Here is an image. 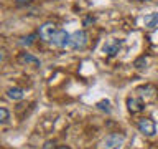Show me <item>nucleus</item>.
<instances>
[{"instance_id": "nucleus-1", "label": "nucleus", "mask_w": 158, "mask_h": 149, "mask_svg": "<svg viewBox=\"0 0 158 149\" xmlns=\"http://www.w3.org/2000/svg\"><path fill=\"white\" fill-rule=\"evenodd\" d=\"M123 144H125V134L114 133L102 139L99 144V149H120Z\"/></svg>"}, {"instance_id": "nucleus-4", "label": "nucleus", "mask_w": 158, "mask_h": 149, "mask_svg": "<svg viewBox=\"0 0 158 149\" xmlns=\"http://www.w3.org/2000/svg\"><path fill=\"white\" fill-rule=\"evenodd\" d=\"M137 128H138V131H140L143 136H148V138L156 133V124H155V121H153L152 118H140L137 121Z\"/></svg>"}, {"instance_id": "nucleus-18", "label": "nucleus", "mask_w": 158, "mask_h": 149, "mask_svg": "<svg viewBox=\"0 0 158 149\" xmlns=\"http://www.w3.org/2000/svg\"><path fill=\"white\" fill-rule=\"evenodd\" d=\"M58 149H69V147H66V146H61V147H58Z\"/></svg>"}, {"instance_id": "nucleus-11", "label": "nucleus", "mask_w": 158, "mask_h": 149, "mask_svg": "<svg viewBox=\"0 0 158 149\" xmlns=\"http://www.w3.org/2000/svg\"><path fill=\"white\" fill-rule=\"evenodd\" d=\"M97 108L101 109V111H106L107 114L112 111V108H110V101H109V99H102V101H99V103H97Z\"/></svg>"}, {"instance_id": "nucleus-7", "label": "nucleus", "mask_w": 158, "mask_h": 149, "mask_svg": "<svg viewBox=\"0 0 158 149\" xmlns=\"http://www.w3.org/2000/svg\"><path fill=\"white\" fill-rule=\"evenodd\" d=\"M143 108H145V103H143L142 98H137V96H128V98H127V109H128L132 114L140 113Z\"/></svg>"}, {"instance_id": "nucleus-13", "label": "nucleus", "mask_w": 158, "mask_h": 149, "mask_svg": "<svg viewBox=\"0 0 158 149\" xmlns=\"http://www.w3.org/2000/svg\"><path fill=\"white\" fill-rule=\"evenodd\" d=\"M147 63H148V60L145 56H140V58L135 60V63H133V65H135V68H145Z\"/></svg>"}, {"instance_id": "nucleus-6", "label": "nucleus", "mask_w": 158, "mask_h": 149, "mask_svg": "<svg viewBox=\"0 0 158 149\" xmlns=\"http://www.w3.org/2000/svg\"><path fill=\"white\" fill-rule=\"evenodd\" d=\"M122 48V40H109V42H106V45H104L102 52L107 55V56H115V55L120 52Z\"/></svg>"}, {"instance_id": "nucleus-9", "label": "nucleus", "mask_w": 158, "mask_h": 149, "mask_svg": "<svg viewBox=\"0 0 158 149\" xmlns=\"http://www.w3.org/2000/svg\"><path fill=\"white\" fill-rule=\"evenodd\" d=\"M7 96L10 99H13V101H20V99H23L25 91L22 88H10V89H7Z\"/></svg>"}, {"instance_id": "nucleus-12", "label": "nucleus", "mask_w": 158, "mask_h": 149, "mask_svg": "<svg viewBox=\"0 0 158 149\" xmlns=\"http://www.w3.org/2000/svg\"><path fill=\"white\" fill-rule=\"evenodd\" d=\"M8 119H10L8 109H7V108H0V123H2V124H7Z\"/></svg>"}, {"instance_id": "nucleus-14", "label": "nucleus", "mask_w": 158, "mask_h": 149, "mask_svg": "<svg viewBox=\"0 0 158 149\" xmlns=\"http://www.w3.org/2000/svg\"><path fill=\"white\" fill-rule=\"evenodd\" d=\"M41 149H58V147H56V142H54V141H46Z\"/></svg>"}, {"instance_id": "nucleus-5", "label": "nucleus", "mask_w": 158, "mask_h": 149, "mask_svg": "<svg viewBox=\"0 0 158 149\" xmlns=\"http://www.w3.org/2000/svg\"><path fill=\"white\" fill-rule=\"evenodd\" d=\"M56 23H53V22H44L41 27L38 28V35H40V38L43 40V42H48L49 43V40H51V37L54 33H56Z\"/></svg>"}, {"instance_id": "nucleus-16", "label": "nucleus", "mask_w": 158, "mask_h": 149, "mask_svg": "<svg viewBox=\"0 0 158 149\" xmlns=\"http://www.w3.org/2000/svg\"><path fill=\"white\" fill-rule=\"evenodd\" d=\"M15 2H17L18 5H28V3H31L33 0H15Z\"/></svg>"}, {"instance_id": "nucleus-10", "label": "nucleus", "mask_w": 158, "mask_h": 149, "mask_svg": "<svg viewBox=\"0 0 158 149\" xmlns=\"http://www.w3.org/2000/svg\"><path fill=\"white\" fill-rule=\"evenodd\" d=\"M143 23H145L147 28H155L158 25V12H153V13H148L145 18H143Z\"/></svg>"}, {"instance_id": "nucleus-8", "label": "nucleus", "mask_w": 158, "mask_h": 149, "mask_svg": "<svg viewBox=\"0 0 158 149\" xmlns=\"http://www.w3.org/2000/svg\"><path fill=\"white\" fill-rule=\"evenodd\" d=\"M18 61L23 63V65H31V66H40V65H41L38 58H35L33 55H30V53H20Z\"/></svg>"}, {"instance_id": "nucleus-17", "label": "nucleus", "mask_w": 158, "mask_h": 149, "mask_svg": "<svg viewBox=\"0 0 158 149\" xmlns=\"http://www.w3.org/2000/svg\"><path fill=\"white\" fill-rule=\"evenodd\" d=\"M91 22H94V17H87L86 20H84V25H87V23H91Z\"/></svg>"}, {"instance_id": "nucleus-15", "label": "nucleus", "mask_w": 158, "mask_h": 149, "mask_svg": "<svg viewBox=\"0 0 158 149\" xmlns=\"http://www.w3.org/2000/svg\"><path fill=\"white\" fill-rule=\"evenodd\" d=\"M33 38H35V35H30V37L23 38V40H22V45H27V47H30V45L33 43Z\"/></svg>"}, {"instance_id": "nucleus-2", "label": "nucleus", "mask_w": 158, "mask_h": 149, "mask_svg": "<svg viewBox=\"0 0 158 149\" xmlns=\"http://www.w3.org/2000/svg\"><path fill=\"white\" fill-rule=\"evenodd\" d=\"M89 43V37L84 30H77L69 38V48L71 50H84Z\"/></svg>"}, {"instance_id": "nucleus-3", "label": "nucleus", "mask_w": 158, "mask_h": 149, "mask_svg": "<svg viewBox=\"0 0 158 149\" xmlns=\"http://www.w3.org/2000/svg\"><path fill=\"white\" fill-rule=\"evenodd\" d=\"M69 38H71V35H69L66 30L58 28L56 33H54L51 37V40H49V43H51L53 47H58V48H69Z\"/></svg>"}]
</instances>
